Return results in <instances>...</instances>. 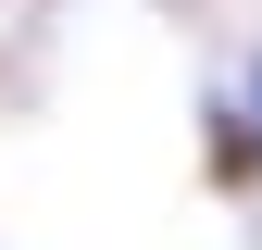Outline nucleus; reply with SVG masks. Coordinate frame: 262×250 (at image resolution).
<instances>
[{
    "instance_id": "obj_1",
    "label": "nucleus",
    "mask_w": 262,
    "mask_h": 250,
    "mask_svg": "<svg viewBox=\"0 0 262 250\" xmlns=\"http://www.w3.org/2000/svg\"><path fill=\"white\" fill-rule=\"evenodd\" d=\"M250 138H262V62H250Z\"/></svg>"
}]
</instances>
